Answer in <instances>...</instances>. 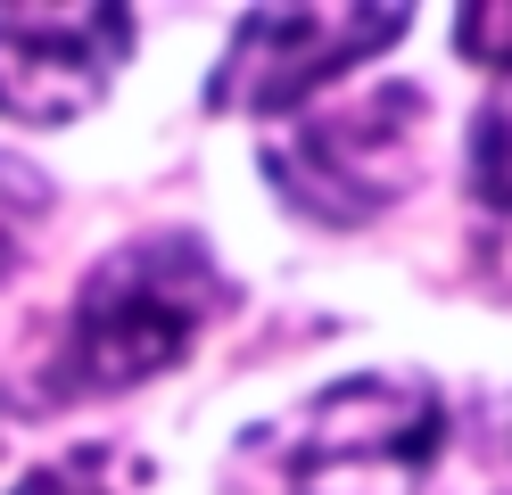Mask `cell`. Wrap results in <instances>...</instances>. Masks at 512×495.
<instances>
[{
  "instance_id": "cell-5",
  "label": "cell",
  "mask_w": 512,
  "mask_h": 495,
  "mask_svg": "<svg viewBox=\"0 0 512 495\" xmlns=\"http://www.w3.org/2000/svg\"><path fill=\"white\" fill-rule=\"evenodd\" d=\"M133 58V9L116 0H0V116L9 124H75L100 108Z\"/></svg>"
},
{
  "instance_id": "cell-8",
  "label": "cell",
  "mask_w": 512,
  "mask_h": 495,
  "mask_svg": "<svg viewBox=\"0 0 512 495\" xmlns=\"http://www.w3.org/2000/svg\"><path fill=\"white\" fill-rule=\"evenodd\" d=\"M463 165H471V198L479 207L512 215V83L471 116V141H463Z\"/></svg>"
},
{
  "instance_id": "cell-10",
  "label": "cell",
  "mask_w": 512,
  "mask_h": 495,
  "mask_svg": "<svg viewBox=\"0 0 512 495\" xmlns=\"http://www.w3.org/2000/svg\"><path fill=\"white\" fill-rule=\"evenodd\" d=\"M455 50L488 75H512V0H471L455 9Z\"/></svg>"
},
{
  "instance_id": "cell-6",
  "label": "cell",
  "mask_w": 512,
  "mask_h": 495,
  "mask_svg": "<svg viewBox=\"0 0 512 495\" xmlns=\"http://www.w3.org/2000/svg\"><path fill=\"white\" fill-rule=\"evenodd\" d=\"M133 487H149V462L133 446H75L17 479V495H133Z\"/></svg>"
},
{
  "instance_id": "cell-1",
  "label": "cell",
  "mask_w": 512,
  "mask_h": 495,
  "mask_svg": "<svg viewBox=\"0 0 512 495\" xmlns=\"http://www.w3.org/2000/svg\"><path fill=\"white\" fill-rule=\"evenodd\" d=\"M223 306H232V281H223V264L199 231H141V240L108 248L83 273L75 314L42 372V396L75 405V396H124L157 372H174Z\"/></svg>"
},
{
  "instance_id": "cell-7",
  "label": "cell",
  "mask_w": 512,
  "mask_h": 495,
  "mask_svg": "<svg viewBox=\"0 0 512 495\" xmlns=\"http://www.w3.org/2000/svg\"><path fill=\"white\" fill-rule=\"evenodd\" d=\"M446 446H463V495H512V396L463 413V438L446 429Z\"/></svg>"
},
{
  "instance_id": "cell-4",
  "label": "cell",
  "mask_w": 512,
  "mask_h": 495,
  "mask_svg": "<svg viewBox=\"0 0 512 495\" xmlns=\"http://www.w3.org/2000/svg\"><path fill=\"white\" fill-rule=\"evenodd\" d=\"M413 9H248L207 66V116H290L323 83L405 42Z\"/></svg>"
},
{
  "instance_id": "cell-3",
  "label": "cell",
  "mask_w": 512,
  "mask_h": 495,
  "mask_svg": "<svg viewBox=\"0 0 512 495\" xmlns=\"http://www.w3.org/2000/svg\"><path fill=\"white\" fill-rule=\"evenodd\" d=\"M446 396L430 372L331 380L290 429L281 487L290 495H422L446 462Z\"/></svg>"
},
{
  "instance_id": "cell-2",
  "label": "cell",
  "mask_w": 512,
  "mask_h": 495,
  "mask_svg": "<svg viewBox=\"0 0 512 495\" xmlns=\"http://www.w3.org/2000/svg\"><path fill=\"white\" fill-rule=\"evenodd\" d=\"M422 132H430L422 83H380V91H356V99H323V108L290 116L265 141V182L298 223L356 231L413 190Z\"/></svg>"
},
{
  "instance_id": "cell-9",
  "label": "cell",
  "mask_w": 512,
  "mask_h": 495,
  "mask_svg": "<svg viewBox=\"0 0 512 495\" xmlns=\"http://www.w3.org/2000/svg\"><path fill=\"white\" fill-rule=\"evenodd\" d=\"M42 215H50V182H42V165H25L17 149H0V281L25 264V248H34Z\"/></svg>"
}]
</instances>
